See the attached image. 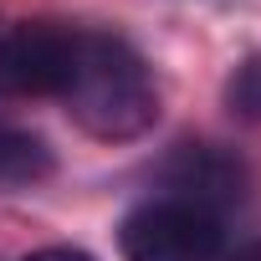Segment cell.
Here are the masks:
<instances>
[{
    "label": "cell",
    "instance_id": "cell-1",
    "mask_svg": "<svg viewBox=\"0 0 261 261\" xmlns=\"http://www.w3.org/2000/svg\"><path fill=\"white\" fill-rule=\"evenodd\" d=\"M62 102L82 134L102 144H128L159 123V82L149 62L113 31H77V62Z\"/></svg>",
    "mask_w": 261,
    "mask_h": 261
},
{
    "label": "cell",
    "instance_id": "cell-2",
    "mask_svg": "<svg viewBox=\"0 0 261 261\" xmlns=\"http://www.w3.org/2000/svg\"><path fill=\"white\" fill-rule=\"evenodd\" d=\"M123 261H220V220L185 200H144L118 225Z\"/></svg>",
    "mask_w": 261,
    "mask_h": 261
},
{
    "label": "cell",
    "instance_id": "cell-3",
    "mask_svg": "<svg viewBox=\"0 0 261 261\" xmlns=\"http://www.w3.org/2000/svg\"><path fill=\"white\" fill-rule=\"evenodd\" d=\"M77 62V31L26 21L0 36V97H62Z\"/></svg>",
    "mask_w": 261,
    "mask_h": 261
},
{
    "label": "cell",
    "instance_id": "cell-4",
    "mask_svg": "<svg viewBox=\"0 0 261 261\" xmlns=\"http://www.w3.org/2000/svg\"><path fill=\"white\" fill-rule=\"evenodd\" d=\"M164 179H169V200H185V205H200L220 220L225 205H241V190H246V169L236 154L215 149V144H179V154L164 164Z\"/></svg>",
    "mask_w": 261,
    "mask_h": 261
},
{
    "label": "cell",
    "instance_id": "cell-5",
    "mask_svg": "<svg viewBox=\"0 0 261 261\" xmlns=\"http://www.w3.org/2000/svg\"><path fill=\"white\" fill-rule=\"evenodd\" d=\"M51 174V149L26 128H0V190H21Z\"/></svg>",
    "mask_w": 261,
    "mask_h": 261
},
{
    "label": "cell",
    "instance_id": "cell-6",
    "mask_svg": "<svg viewBox=\"0 0 261 261\" xmlns=\"http://www.w3.org/2000/svg\"><path fill=\"white\" fill-rule=\"evenodd\" d=\"M225 108H230L236 118H246V123H261V51L246 57V62L230 72V82H225Z\"/></svg>",
    "mask_w": 261,
    "mask_h": 261
},
{
    "label": "cell",
    "instance_id": "cell-7",
    "mask_svg": "<svg viewBox=\"0 0 261 261\" xmlns=\"http://www.w3.org/2000/svg\"><path fill=\"white\" fill-rule=\"evenodd\" d=\"M21 261H92L82 246H41V251H31V256H21Z\"/></svg>",
    "mask_w": 261,
    "mask_h": 261
},
{
    "label": "cell",
    "instance_id": "cell-8",
    "mask_svg": "<svg viewBox=\"0 0 261 261\" xmlns=\"http://www.w3.org/2000/svg\"><path fill=\"white\" fill-rule=\"evenodd\" d=\"M230 261H261V241H251V246H241Z\"/></svg>",
    "mask_w": 261,
    "mask_h": 261
}]
</instances>
